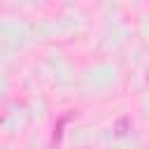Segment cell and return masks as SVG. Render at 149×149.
Here are the masks:
<instances>
[{"label": "cell", "instance_id": "obj_1", "mask_svg": "<svg viewBox=\"0 0 149 149\" xmlns=\"http://www.w3.org/2000/svg\"><path fill=\"white\" fill-rule=\"evenodd\" d=\"M126 126H128V119H119L116 121V135H123L126 133Z\"/></svg>", "mask_w": 149, "mask_h": 149}]
</instances>
